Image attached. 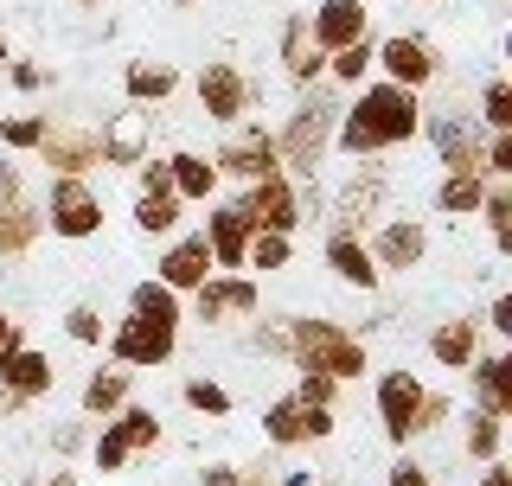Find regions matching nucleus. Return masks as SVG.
Instances as JSON below:
<instances>
[{
  "label": "nucleus",
  "instance_id": "nucleus-48",
  "mask_svg": "<svg viewBox=\"0 0 512 486\" xmlns=\"http://www.w3.org/2000/svg\"><path fill=\"white\" fill-rule=\"evenodd\" d=\"M384 486H429V467L416 461V455H397L391 474H384Z\"/></svg>",
  "mask_w": 512,
  "mask_h": 486
},
{
  "label": "nucleus",
  "instance_id": "nucleus-32",
  "mask_svg": "<svg viewBox=\"0 0 512 486\" xmlns=\"http://www.w3.org/2000/svg\"><path fill=\"white\" fill-rule=\"evenodd\" d=\"M372 58H378V39L365 32V39L340 45V52H327V84L333 90H359L365 77H372Z\"/></svg>",
  "mask_w": 512,
  "mask_h": 486
},
{
  "label": "nucleus",
  "instance_id": "nucleus-22",
  "mask_svg": "<svg viewBox=\"0 0 512 486\" xmlns=\"http://www.w3.org/2000/svg\"><path fill=\"white\" fill-rule=\"evenodd\" d=\"M250 237H256V224L244 218V205H237V199L205 205V243H212V263L218 269H244Z\"/></svg>",
  "mask_w": 512,
  "mask_h": 486
},
{
  "label": "nucleus",
  "instance_id": "nucleus-51",
  "mask_svg": "<svg viewBox=\"0 0 512 486\" xmlns=\"http://www.w3.org/2000/svg\"><path fill=\"white\" fill-rule=\"evenodd\" d=\"M84 435H90V416H77V423H64L52 435V448H58V455H77V448H84Z\"/></svg>",
  "mask_w": 512,
  "mask_h": 486
},
{
  "label": "nucleus",
  "instance_id": "nucleus-42",
  "mask_svg": "<svg viewBox=\"0 0 512 486\" xmlns=\"http://www.w3.org/2000/svg\"><path fill=\"white\" fill-rule=\"evenodd\" d=\"M64 333H71L77 346H103V339H109V327H103V314H96L90 301H77L71 314H64Z\"/></svg>",
  "mask_w": 512,
  "mask_h": 486
},
{
  "label": "nucleus",
  "instance_id": "nucleus-15",
  "mask_svg": "<svg viewBox=\"0 0 512 486\" xmlns=\"http://www.w3.org/2000/svg\"><path fill=\"white\" fill-rule=\"evenodd\" d=\"M423 391H429V384L416 378L410 365H391L378 378V429H384V442H391V448H410L416 442V410H423Z\"/></svg>",
  "mask_w": 512,
  "mask_h": 486
},
{
  "label": "nucleus",
  "instance_id": "nucleus-44",
  "mask_svg": "<svg viewBox=\"0 0 512 486\" xmlns=\"http://www.w3.org/2000/svg\"><path fill=\"white\" fill-rule=\"evenodd\" d=\"M295 397L333 410V403H340V378H327V371H295Z\"/></svg>",
  "mask_w": 512,
  "mask_h": 486
},
{
  "label": "nucleus",
  "instance_id": "nucleus-40",
  "mask_svg": "<svg viewBox=\"0 0 512 486\" xmlns=\"http://www.w3.org/2000/svg\"><path fill=\"white\" fill-rule=\"evenodd\" d=\"M480 128H487V135L512 128V84L506 77H487V84H480Z\"/></svg>",
  "mask_w": 512,
  "mask_h": 486
},
{
  "label": "nucleus",
  "instance_id": "nucleus-27",
  "mask_svg": "<svg viewBox=\"0 0 512 486\" xmlns=\"http://www.w3.org/2000/svg\"><path fill=\"white\" fill-rule=\"evenodd\" d=\"M39 237H45L39 199H0V263H20Z\"/></svg>",
  "mask_w": 512,
  "mask_h": 486
},
{
  "label": "nucleus",
  "instance_id": "nucleus-45",
  "mask_svg": "<svg viewBox=\"0 0 512 486\" xmlns=\"http://www.w3.org/2000/svg\"><path fill=\"white\" fill-rule=\"evenodd\" d=\"M244 486H314V474L308 467H269V461H256V467H244Z\"/></svg>",
  "mask_w": 512,
  "mask_h": 486
},
{
  "label": "nucleus",
  "instance_id": "nucleus-39",
  "mask_svg": "<svg viewBox=\"0 0 512 486\" xmlns=\"http://www.w3.org/2000/svg\"><path fill=\"white\" fill-rule=\"evenodd\" d=\"M250 346L263 352V359H282V365H288V314L256 307V314H250Z\"/></svg>",
  "mask_w": 512,
  "mask_h": 486
},
{
  "label": "nucleus",
  "instance_id": "nucleus-43",
  "mask_svg": "<svg viewBox=\"0 0 512 486\" xmlns=\"http://www.w3.org/2000/svg\"><path fill=\"white\" fill-rule=\"evenodd\" d=\"M480 173H487V180H512V128L480 141Z\"/></svg>",
  "mask_w": 512,
  "mask_h": 486
},
{
  "label": "nucleus",
  "instance_id": "nucleus-1",
  "mask_svg": "<svg viewBox=\"0 0 512 486\" xmlns=\"http://www.w3.org/2000/svg\"><path fill=\"white\" fill-rule=\"evenodd\" d=\"M416 128H423V96L404 90V84H359L340 109V128H333V148L352 154V160H372V154H391V148H410Z\"/></svg>",
  "mask_w": 512,
  "mask_h": 486
},
{
  "label": "nucleus",
  "instance_id": "nucleus-9",
  "mask_svg": "<svg viewBox=\"0 0 512 486\" xmlns=\"http://www.w3.org/2000/svg\"><path fill=\"white\" fill-rule=\"evenodd\" d=\"M173 352H180V327H167V320H154V314H122L116 327H109V359L128 365V371L173 365Z\"/></svg>",
  "mask_w": 512,
  "mask_h": 486
},
{
  "label": "nucleus",
  "instance_id": "nucleus-10",
  "mask_svg": "<svg viewBox=\"0 0 512 486\" xmlns=\"http://www.w3.org/2000/svg\"><path fill=\"white\" fill-rule=\"evenodd\" d=\"M52 384H58L52 352L26 346V339H13V346L0 352V416H13V410H26V403L52 397Z\"/></svg>",
  "mask_w": 512,
  "mask_h": 486
},
{
  "label": "nucleus",
  "instance_id": "nucleus-23",
  "mask_svg": "<svg viewBox=\"0 0 512 486\" xmlns=\"http://www.w3.org/2000/svg\"><path fill=\"white\" fill-rule=\"evenodd\" d=\"M308 32H314L320 52H340V45H352V39L372 32V13H365V0H314Z\"/></svg>",
  "mask_w": 512,
  "mask_h": 486
},
{
  "label": "nucleus",
  "instance_id": "nucleus-13",
  "mask_svg": "<svg viewBox=\"0 0 512 486\" xmlns=\"http://www.w3.org/2000/svg\"><path fill=\"white\" fill-rule=\"evenodd\" d=\"M372 71L384 77V84H404V90L423 96V90L442 77V52L423 39V32H391V39H378Z\"/></svg>",
  "mask_w": 512,
  "mask_h": 486
},
{
  "label": "nucleus",
  "instance_id": "nucleus-31",
  "mask_svg": "<svg viewBox=\"0 0 512 486\" xmlns=\"http://www.w3.org/2000/svg\"><path fill=\"white\" fill-rule=\"evenodd\" d=\"M461 455H468L474 467H487V461H500L506 455V416H493V410H474L461 416Z\"/></svg>",
  "mask_w": 512,
  "mask_h": 486
},
{
  "label": "nucleus",
  "instance_id": "nucleus-46",
  "mask_svg": "<svg viewBox=\"0 0 512 486\" xmlns=\"http://www.w3.org/2000/svg\"><path fill=\"white\" fill-rule=\"evenodd\" d=\"M448 416H455V403H448L442 391H423V410H416V435H436Z\"/></svg>",
  "mask_w": 512,
  "mask_h": 486
},
{
  "label": "nucleus",
  "instance_id": "nucleus-12",
  "mask_svg": "<svg viewBox=\"0 0 512 486\" xmlns=\"http://www.w3.org/2000/svg\"><path fill=\"white\" fill-rule=\"evenodd\" d=\"M384 199H391V180L372 167V160H359V173L352 180H340V192L327 199V231H352V237H365V224H378L384 212Z\"/></svg>",
  "mask_w": 512,
  "mask_h": 486
},
{
  "label": "nucleus",
  "instance_id": "nucleus-8",
  "mask_svg": "<svg viewBox=\"0 0 512 486\" xmlns=\"http://www.w3.org/2000/svg\"><path fill=\"white\" fill-rule=\"evenodd\" d=\"M212 167H218V180H263V173H282V154H276V128H263V122H231V135L218 141V154H212Z\"/></svg>",
  "mask_w": 512,
  "mask_h": 486
},
{
  "label": "nucleus",
  "instance_id": "nucleus-26",
  "mask_svg": "<svg viewBox=\"0 0 512 486\" xmlns=\"http://www.w3.org/2000/svg\"><path fill=\"white\" fill-rule=\"evenodd\" d=\"M468 378H474V403L480 410H493V416H512V352H474V365H468Z\"/></svg>",
  "mask_w": 512,
  "mask_h": 486
},
{
  "label": "nucleus",
  "instance_id": "nucleus-58",
  "mask_svg": "<svg viewBox=\"0 0 512 486\" xmlns=\"http://www.w3.org/2000/svg\"><path fill=\"white\" fill-rule=\"evenodd\" d=\"M167 7H199V0H167Z\"/></svg>",
  "mask_w": 512,
  "mask_h": 486
},
{
  "label": "nucleus",
  "instance_id": "nucleus-33",
  "mask_svg": "<svg viewBox=\"0 0 512 486\" xmlns=\"http://www.w3.org/2000/svg\"><path fill=\"white\" fill-rule=\"evenodd\" d=\"M480 199H487V173H442V186H436V212L442 218H474L480 212Z\"/></svg>",
  "mask_w": 512,
  "mask_h": 486
},
{
  "label": "nucleus",
  "instance_id": "nucleus-21",
  "mask_svg": "<svg viewBox=\"0 0 512 486\" xmlns=\"http://www.w3.org/2000/svg\"><path fill=\"white\" fill-rule=\"evenodd\" d=\"M218 263H212V243H205V231H186V237H173L167 243V256L154 263V275L173 288V295H192V288L205 282Z\"/></svg>",
  "mask_w": 512,
  "mask_h": 486
},
{
  "label": "nucleus",
  "instance_id": "nucleus-14",
  "mask_svg": "<svg viewBox=\"0 0 512 486\" xmlns=\"http://www.w3.org/2000/svg\"><path fill=\"white\" fill-rule=\"evenodd\" d=\"M45 160V173H71V180H90L96 167H103V135H96L90 122H45V141L32 148Z\"/></svg>",
  "mask_w": 512,
  "mask_h": 486
},
{
  "label": "nucleus",
  "instance_id": "nucleus-19",
  "mask_svg": "<svg viewBox=\"0 0 512 486\" xmlns=\"http://www.w3.org/2000/svg\"><path fill=\"white\" fill-rule=\"evenodd\" d=\"M416 135H429V148H436V167L442 173H480V128L468 116H436V122H423Z\"/></svg>",
  "mask_w": 512,
  "mask_h": 486
},
{
  "label": "nucleus",
  "instance_id": "nucleus-4",
  "mask_svg": "<svg viewBox=\"0 0 512 486\" xmlns=\"http://www.w3.org/2000/svg\"><path fill=\"white\" fill-rule=\"evenodd\" d=\"M192 96H199V109L212 122H250L256 109H263V84L244 71V64H231V58H212L199 77H192Z\"/></svg>",
  "mask_w": 512,
  "mask_h": 486
},
{
  "label": "nucleus",
  "instance_id": "nucleus-56",
  "mask_svg": "<svg viewBox=\"0 0 512 486\" xmlns=\"http://www.w3.org/2000/svg\"><path fill=\"white\" fill-rule=\"evenodd\" d=\"M45 486H77V474H71V467H58V474L45 480Z\"/></svg>",
  "mask_w": 512,
  "mask_h": 486
},
{
  "label": "nucleus",
  "instance_id": "nucleus-3",
  "mask_svg": "<svg viewBox=\"0 0 512 486\" xmlns=\"http://www.w3.org/2000/svg\"><path fill=\"white\" fill-rule=\"evenodd\" d=\"M288 365L295 371H327V378H365L372 371V359H365V339L340 327V320L327 314H288Z\"/></svg>",
  "mask_w": 512,
  "mask_h": 486
},
{
  "label": "nucleus",
  "instance_id": "nucleus-20",
  "mask_svg": "<svg viewBox=\"0 0 512 486\" xmlns=\"http://www.w3.org/2000/svg\"><path fill=\"white\" fill-rule=\"evenodd\" d=\"M276 58H282V77L295 90H308L327 77V52L314 45V32H308V13H288L282 20V45H276Z\"/></svg>",
  "mask_w": 512,
  "mask_h": 486
},
{
  "label": "nucleus",
  "instance_id": "nucleus-49",
  "mask_svg": "<svg viewBox=\"0 0 512 486\" xmlns=\"http://www.w3.org/2000/svg\"><path fill=\"white\" fill-rule=\"evenodd\" d=\"M135 186H141V192H173V180H167V160H154V154H148V160L135 167Z\"/></svg>",
  "mask_w": 512,
  "mask_h": 486
},
{
  "label": "nucleus",
  "instance_id": "nucleus-24",
  "mask_svg": "<svg viewBox=\"0 0 512 486\" xmlns=\"http://www.w3.org/2000/svg\"><path fill=\"white\" fill-rule=\"evenodd\" d=\"M320 256H327V269L340 275L346 288H359V295H378L384 275H378V263H372V250H365V237H352V231H327V250H320Z\"/></svg>",
  "mask_w": 512,
  "mask_h": 486
},
{
  "label": "nucleus",
  "instance_id": "nucleus-16",
  "mask_svg": "<svg viewBox=\"0 0 512 486\" xmlns=\"http://www.w3.org/2000/svg\"><path fill=\"white\" fill-rule=\"evenodd\" d=\"M333 429H340V416L320 410V403H301L295 391L276 397V403L263 410V435H269V448H308V442H327Z\"/></svg>",
  "mask_w": 512,
  "mask_h": 486
},
{
  "label": "nucleus",
  "instance_id": "nucleus-34",
  "mask_svg": "<svg viewBox=\"0 0 512 486\" xmlns=\"http://www.w3.org/2000/svg\"><path fill=\"white\" fill-rule=\"evenodd\" d=\"M128 314H154V320H167V327H180V320H186V295H173L160 275H148V282L128 288Z\"/></svg>",
  "mask_w": 512,
  "mask_h": 486
},
{
  "label": "nucleus",
  "instance_id": "nucleus-5",
  "mask_svg": "<svg viewBox=\"0 0 512 486\" xmlns=\"http://www.w3.org/2000/svg\"><path fill=\"white\" fill-rule=\"evenodd\" d=\"M154 442H160V416L148 410V403L128 397L116 416H103V429H96V442H90V461L103 467V474H122V467L135 455H148Z\"/></svg>",
  "mask_w": 512,
  "mask_h": 486
},
{
  "label": "nucleus",
  "instance_id": "nucleus-11",
  "mask_svg": "<svg viewBox=\"0 0 512 486\" xmlns=\"http://www.w3.org/2000/svg\"><path fill=\"white\" fill-rule=\"evenodd\" d=\"M237 205H244V218L256 224V231L295 237L301 224H308V212H301V180H295V173H263V180H250L244 192H237Z\"/></svg>",
  "mask_w": 512,
  "mask_h": 486
},
{
  "label": "nucleus",
  "instance_id": "nucleus-54",
  "mask_svg": "<svg viewBox=\"0 0 512 486\" xmlns=\"http://www.w3.org/2000/svg\"><path fill=\"white\" fill-rule=\"evenodd\" d=\"M480 486H512V467H500V461H487V467H480Z\"/></svg>",
  "mask_w": 512,
  "mask_h": 486
},
{
  "label": "nucleus",
  "instance_id": "nucleus-38",
  "mask_svg": "<svg viewBox=\"0 0 512 486\" xmlns=\"http://www.w3.org/2000/svg\"><path fill=\"white\" fill-rule=\"evenodd\" d=\"M45 122H52L45 109H20V116H0V148H7V154H32V148L45 141Z\"/></svg>",
  "mask_w": 512,
  "mask_h": 486
},
{
  "label": "nucleus",
  "instance_id": "nucleus-7",
  "mask_svg": "<svg viewBox=\"0 0 512 486\" xmlns=\"http://www.w3.org/2000/svg\"><path fill=\"white\" fill-rule=\"evenodd\" d=\"M39 212H45V231L64 237V243H84V237L103 231V199H96V186L71 180V173H58V180L45 186Z\"/></svg>",
  "mask_w": 512,
  "mask_h": 486
},
{
  "label": "nucleus",
  "instance_id": "nucleus-25",
  "mask_svg": "<svg viewBox=\"0 0 512 486\" xmlns=\"http://www.w3.org/2000/svg\"><path fill=\"white\" fill-rule=\"evenodd\" d=\"M474 352H480V320L474 314H448L442 327H429V359H436L442 371H468L474 365Z\"/></svg>",
  "mask_w": 512,
  "mask_h": 486
},
{
  "label": "nucleus",
  "instance_id": "nucleus-37",
  "mask_svg": "<svg viewBox=\"0 0 512 486\" xmlns=\"http://www.w3.org/2000/svg\"><path fill=\"white\" fill-rule=\"evenodd\" d=\"M180 212L186 205L173 192H135V231H148V237H167L180 224Z\"/></svg>",
  "mask_w": 512,
  "mask_h": 486
},
{
  "label": "nucleus",
  "instance_id": "nucleus-55",
  "mask_svg": "<svg viewBox=\"0 0 512 486\" xmlns=\"http://www.w3.org/2000/svg\"><path fill=\"white\" fill-rule=\"evenodd\" d=\"M13 339H26V333H20V320H13V314H0V352H7Z\"/></svg>",
  "mask_w": 512,
  "mask_h": 486
},
{
  "label": "nucleus",
  "instance_id": "nucleus-59",
  "mask_svg": "<svg viewBox=\"0 0 512 486\" xmlns=\"http://www.w3.org/2000/svg\"><path fill=\"white\" fill-rule=\"evenodd\" d=\"M77 7H103V0H77Z\"/></svg>",
  "mask_w": 512,
  "mask_h": 486
},
{
  "label": "nucleus",
  "instance_id": "nucleus-28",
  "mask_svg": "<svg viewBox=\"0 0 512 486\" xmlns=\"http://www.w3.org/2000/svg\"><path fill=\"white\" fill-rule=\"evenodd\" d=\"M167 180H173V199L180 205H212L218 199V167L205 154H167Z\"/></svg>",
  "mask_w": 512,
  "mask_h": 486
},
{
  "label": "nucleus",
  "instance_id": "nucleus-2",
  "mask_svg": "<svg viewBox=\"0 0 512 486\" xmlns=\"http://www.w3.org/2000/svg\"><path fill=\"white\" fill-rule=\"evenodd\" d=\"M340 109H346V96L333 90V84H308V90H301V103L288 109V122L276 128L282 173L308 180L320 160H327V148H333V128H340Z\"/></svg>",
  "mask_w": 512,
  "mask_h": 486
},
{
  "label": "nucleus",
  "instance_id": "nucleus-47",
  "mask_svg": "<svg viewBox=\"0 0 512 486\" xmlns=\"http://www.w3.org/2000/svg\"><path fill=\"white\" fill-rule=\"evenodd\" d=\"M7 77H13V90H45L52 84V71H45V64H32V58H7Z\"/></svg>",
  "mask_w": 512,
  "mask_h": 486
},
{
  "label": "nucleus",
  "instance_id": "nucleus-52",
  "mask_svg": "<svg viewBox=\"0 0 512 486\" xmlns=\"http://www.w3.org/2000/svg\"><path fill=\"white\" fill-rule=\"evenodd\" d=\"M0 199H26V173H20V160H0Z\"/></svg>",
  "mask_w": 512,
  "mask_h": 486
},
{
  "label": "nucleus",
  "instance_id": "nucleus-53",
  "mask_svg": "<svg viewBox=\"0 0 512 486\" xmlns=\"http://www.w3.org/2000/svg\"><path fill=\"white\" fill-rule=\"evenodd\" d=\"M487 327L500 333V339H512V295H493V307H487Z\"/></svg>",
  "mask_w": 512,
  "mask_h": 486
},
{
  "label": "nucleus",
  "instance_id": "nucleus-18",
  "mask_svg": "<svg viewBox=\"0 0 512 486\" xmlns=\"http://www.w3.org/2000/svg\"><path fill=\"white\" fill-rule=\"evenodd\" d=\"M96 135H103V167H141V160L154 154V109L128 103L96 128Z\"/></svg>",
  "mask_w": 512,
  "mask_h": 486
},
{
  "label": "nucleus",
  "instance_id": "nucleus-6",
  "mask_svg": "<svg viewBox=\"0 0 512 486\" xmlns=\"http://www.w3.org/2000/svg\"><path fill=\"white\" fill-rule=\"evenodd\" d=\"M186 301H192L186 314L199 320V327H231V320H250L256 307H263V288H256L250 269H212Z\"/></svg>",
  "mask_w": 512,
  "mask_h": 486
},
{
  "label": "nucleus",
  "instance_id": "nucleus-57",
  "mask_svg": "<svg viewBox=\"0 0 512 486\" xmlns=\"http://www.w3.org/2000/svg\"><path fill=\"white\" fill-rule=\"evenodd\" d=\"M7 58H13V52H7V32H0V64H7Z\"/></svg>",
  "mask_w": 512,
  "mask_h": 486
},
{
  "label": "nucleus",
  "instance_id": "nucleus-36",
  "mask_svg": "<svg viewBox=\"0 0 512 486\" xmlns=\"http://www.w3.org/2000/svg\"><path fill=\"white\" fill-rule=\"evenodd\" d=\"M288 263H295V237H282V231H256V237H250L244 269H256V275H282Z\"/></svg>",
  "mask_w": 512,
  "mask_h": 486
},
{
  "label": "nucleus",
  "instance_id": "nucleus-41",
  "mask_svg": "<svg viewBox=\"0 0 512 486\" xmlns=\"http://www.w3.org/2000/svg\"><path fill=\"white\" fill-rule=\"evenodd\" d=\"M180 397H186V410H192V416H231V391H224L218 378H186V384H180Z\"/></svg>",
  "mask_w": 512,
  "mask_h": 486
},
{
  "label": "nucleus",
  "instance_id": "nucleus-35",
  "mask_svg": "<svg viewBox=\"0 0 512 486\" xmlns=\"http://www.w3.org/2000/svg\"><path fill=\"white\" fill-rule=\"evenodd\" d=\"M474 218H487L493 250L512 256V180H487V199H480V212H474Z\"/></svg>",
  "mask_w": 512,
  "mask_h": 486
},
{
  "label": "nucleus",
  "instance_id": "nucleus-30",
  "mask_svg": "<svg viewBox=\"0 0 512 486\" xmlns=\"http://www.w3.org/2000/svg\"><path fill=\"white\" fill-rule=\"evenodd\" d=\"M173 90H180V71H173L167 58H135L122 71V96H128V103H141V109H148V103H167Z\"/></svg>",
  "mask_w": 512,
  "mask_h": 486
},
{
  "label": "nucleus",
  "instance_id": "nucleus-29",
  "mask_svg": "<svg viewBox=\"0 0 512 486\" xmlns=\"http://www.w3.org/2000/svg\"><path fill=\"white\" fill-rule=\"evenodd\" d=\"M128 391H135V371H128V365H96L84 378V416H90V423L116 416L128 403Z\"/></svg>",
  "mask_w": 512,
  "mask_h": 486
},
{
  "label": "nucleus",
  "instance_id": "nucleus-17",
  "mask_svg": "<svg viewBox=\"0 0 512 486\" xmlns=\"http://www.w3.org/2000/svg\"><path fill=\"white\" fill-rule=\"evenodd\" d=\"M365 250H372L378 275H410L429 256V224L423 218H384L378 231L365 237Z\"/></svg>",
  "mask_w": 512,
  "mask_h": 486
},
{
  "label": "nucleus",
  "instance_id": "nucleus-50",
  "mask_svg": "<svg viewBox=\"0 0 512 486\" xmlns=\"http://www.w3.org/2000/svg\"><path fill=\"white\" fill-rule=\"evenodd\" d=\"M199 486H244V467H237V461H212V467H199Z\"/></svg>",
  "mask_w": 512,
  "mask_h": 486
}]
</instances>
